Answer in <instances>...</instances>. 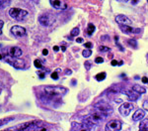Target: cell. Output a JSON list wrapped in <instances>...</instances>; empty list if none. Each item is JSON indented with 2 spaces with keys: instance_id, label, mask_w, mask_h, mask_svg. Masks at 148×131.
Wrapping results in <instances>:
<instances>
[{
  "instance_id": "obj_24",
  "label": "cell",
  "mask_w": 148,
  "mask_h": 131,
  "mask_svg": "<svg viewBox=\"0 0 148 131\" xmlns=\"http://www.w3.org/2000/svg\"><path fill=\"white\" fill-rule=\"evenodd\" d=\"M34 65L37 69H42V64L40 60H36V61L34 62Z\"/></svg>"
},
{
  "instance_id": "obj_26",
  "label": "cell",
  "mask_w": 148,
  "mask_h": 131,
  "mask_svg": "<svg viewBox=\"0 0 148 131\" xmlns=\"http://www.w3.org/2000/svg\"><path fill=\"white\" fill-rule=\"evenodd\" d=\"M79 28H74L73 30H71L70 32V35L71 36H78V34H79Z\"/></svg>"
},
{
  "instance_id": "obj_30",
  "label": "cell",
  "mask_w": 148,
  "mask_h": 131,
  "mask_svg": "<svg viewBox=\"0 0 148 131\" xmlns=\"http://www.w3.org/2000/svg\"><path fill=\"white\" fill-rule=\"evenodd\" d=\"M85 48H87V50H90L91 48L93 47V45H92V43H90V42H87V43H85Z\"/></svg>"
},
{
  "instance_id": "obj_13",
  "label": "cell",
  "mask_w": 148,
  "mask_h": 131,
  "mask_svg": "<svg viewBox=\"0 0 148 131\" xmlns=\"http://www.w3.org/2000/svg\"><path fill=\"white\" fill-rule=\"evenodd\" d=\"M23 55V51L21 48L19 47H11L9 49V56L12 57V58H19Z\"/></svg>"
},
{
  "instance_id": "obj_42",
  "label": "cell",
  "mask_w": 148,
  "mask_h": 131,
  "mask_svg": "<svg viewBox=\"0 0 148 131\" xmlns=\"http://www.w3.org/2000/svg\"><path fill=\"white\" fill-rule=\"evenodd\" d=\"M40 78H45V73H40Z\"/></svg>"
},
{
  "instance_id": "obj_11",
  "label": "cell",
  "mask_w": 148,
  "mask_h": 131,
  "mask_svg": "<svg viewBox=\"0 0 148 131\" xmlns=\"http://www.w3.org/2000/svg\"><path fill=\"white\" fill-rule=\"evenodd\" d=\"M116 22L119 24L120 26H121V25H125V26H130L131 25V20L130 18H127L126 16H125V15H118L116 17Z\"/></svg>"
},
{
  "instance_id": "obj_44",
  "label": "cell",
  "mask_w": 148,
  "mask_h": 131,
  "mask_svg": "<svg viewBox=\"0 0 148 131\" xmlns=\"http://www.w3.org/2000/svg\"><path fill=\"white\" fill-rule=\"evenodd\" d=\"M118 65H119V66H121V65H123V61H120V63H118Z\"/></svg>"
},
{
  "instance_id": "obj_4",
  "label": "cell",
  "mask_w": 148,
  "mask_h": 131,
  "mask_svg": "<svg viewBox=\"0 0 148 131\" xmlns=\"http://www.w3.org/2000/svg\"><path fill=\"white\" fill-rule=\"evenodd\" d=\"M94 107L96 108V110H99V111H101V112H104V113H107V114L113 112V107L105 101L97 102V103L94 104Z\"/></svg>"
},
{
  "instance_id": "obj_9",
  "label": "cell",
  "mask_w": 148,
  "mask_h": 131,
  "mask_svg": "<svg viewBox=\"0 0 148 131\" xmlns=\"http://www.w3.org/2000/svg\"><path fill=\"white\" fill-rule=\"evenodd\" d=\"M11 33L15 36V37L20 38V37H23V36L26 35V29L23 27H21V26L15 25L11 28Z\"/></svg>"
},
{
  "instance_id": "obj_41",
  "label": "cell",
  "mask_w": 148,
  "mask_h": 131,
  "mask_svg": "<svg viewBox=\"0 0 148 131\" xmlns=\"http://www.w3.org/2000/svg\"><path fill=\"white\" fill-rule=\"evenodd\" d=\"M65 73H66V75H71V73H72V71H71L70 70H67L65 71Z\"/></svg>"
},
{
  "instance_id": "obj_22",
  "label": "cell",
  "mask_w": 148,
  "mask_h": 131,
  "mask_svg": "<svg viewBox=\"0 0 148 131\" xmlns=\"http://www.w3.org/2000/svg\"><path fill=\"white\" fill-rule=\"evenodd\" d=\"M13 119H14V117H8V118H2V119H0V126L7 124V123L10 122V121H12Z\"/></svg>"
},
{
  "instance_id": "obj_7",
  "label": "cell",
  "mask_w": 148,
  "mask_h": 131,
  "mask_svg": "<svg viewBox=\"0 0 148 131\" xmlns=\"http://www.w3.org/2000/svg\"><path fill=\"white\" fill-rule=\"evenodd\" d=\"M132 109H133L132 103H130V102H125V103H123L120 106L119 111H120V113L123 116H128Z\"/></svg>"
},
{
  "instance_id": "obj_18",
  "label": "cell",
  "mask_w": 148,
  "mask_h": 131,
  "mask_svg": "<svg viewBox=\"0 0 148 131\" xmlns=\"http://www.w3.org/2000/svg\"><path fill=\"white\" fill-rule=\"evenodd\" d=\"M132 90H134V91L137 92L138 94H145V92H146V89H145L144 87H140V85H133Z\"/></svg>"
},
{
  "instance_id": "obj_28",
  "label": "cell",
  "mask_w": 148,
  "mask_h": 131,
  "mask_svg": "<svg viewBox=\"0 0 148 131\" xmlns=\"http://www.w3.org/2000/svg\"><path fill=\"white\" fill-rule=\"evenodd\" d=\"M110 50H111L110 48L105 47V46H100L99 47V51H101V52H109Z\"/></svg>"
},
{
  "instance_id": "obj_39",
  "label": "cell",
  "mask_w": 148,
  "mask_h": 131,
  "mask_svg": "<svg viewBox=\"0 0 148 131\" xmlns=\"http://www.w3.org/2000/svg\"><path fill=\"white\" fill-rule=\"evenodd\" d=\"M116 65H118V62L114 61H114H112V66H116Z\"/></svg>"
},
{
  "instance_id": "obj_2",
  "label": "cell",
  "mask_w": 148,
  "mask_h": 131,
  "mask_svg": "<svg viewBox=\"0 0 148 131\" xmlns=\"http://www.w3.org/2000/svg\"><path fill=\"white\" fill-rule=\"evenodd\" d=\"M45 92L49 95H51V96H54V95H60V94H64L67 92V89L62 87H45Z\"/></svg>"
},
{
  "instance_id": "obj_3",
  "label": "cell",
  "mask_w": 148,
  "mask_h": 131,
  "mask_svg": "<svg viewBox=\"0 0 148 131\" xmlns=\"http://www.w3.org/2000/svg\"><path fill=\"white\" fill-rule=\"evenodd\" d=\"M9 15H10V17L15 19V20L21 21L25 17H27L28 11L24 10V9H20V8H11L10 10H9Z\"/></svg>"
},
{
  "instance_id": "obj_6",
  "label": "cell",
  "mask_w": 148,
  "mask_h": 131,
  "mask_svg": "<svg viewBox=\"0 0 148 131\" xmlns=\"http://www.w3.org/2000/svg\"><path fill=\"white\" fill-rule=\"evenodd\" d=\"M121 123L119 120H111L105 126V131H121Z\"/></svg>"
},
{
  "instance_id": "obj_29",
  "label": "cell",
  "mask_w": 148,
  "mask_h": 131,
  "mask_svg": "<svg viewBox=\"0 0 148 131\" xmlns=\"http://www.w3.org/2000/svg\"><path fill=\"white\" fill-rule=\"evenodd\" d=\"M103 62H104V59L101 58V57H98V58L95 59V63H97V64H102Z\"/></svg>"
},
{
  "instance_id": "obj_8",
  "label": "cell",
  "mask_w": 148,
  "mask_h": 131,
  "mask_svg": "<svg viewBox=\"0 0 148 131\" xmlns=\"http://www.w3.org/2000/svg\"><path fill=\"white\" fill-rule=\"evenodd\" d=\"M54 19L51 17V15H49V14H42V15L39 17V22L40 25L42 26H51L52 23H53Z\"/></svg>"
},
{
  "instance_id": "obj_37",
  "label": "cell",
  "mask_w": 148,
  "mask_h": 131,
  "mask_svg": "<svg viewBox=\"0 0 148 131\" xmlns=\"http://www.w3.org/2000/svg\"><path fill=\"white\" fill-rule=\"evenodd\" d=\"M141 80H142V82H143V83H147V82H148V78H145V77H144V78H141Z\"/></svg>"
},
{
  "instance_id": "obj_23",
  "label": "cell",
  "mask_w": 148,
  "mask_h": 131,
  "mask_svg": "<svg viewBox=\"0 0 148 131\" xmlns=\"http://www.w3.org/2000/svg\"><path fill=\"white\" fill-rule=\"evenodd\" d=\"M106 77H107L106 73H98L95 78H96V80L98 82H101V80H104L105 78H106Z\"/></svg>"
},
{
  "instance_id": "obj_35",
  "label": "cell",
  "mask_w": 148,
  "mask_h": 131,
  "mask_svg": "<svg viewBox=\"0 0 148 131\" xmlns=\"http://www.w3.org/2000/svg\"><path fill=\"white\" fill-rule=\"evenodd\" d=\"M47 54H49V50H47V49L42 50V55H44V56H47Z\"/></svg>"
},
{
  "instance_id": "obj_31",
  "label": "cell",
  "mask_w": 148,
  "mask_h": 131,
  "mask_svg": "<svg viewBox=\"0 0 148 131\" xmlns=\"http://www.w3.org/2000/svg\"><path fill=\"white\" fill-rule=\"evenodd\" d=\"M51 78H53V80H57V78H58V73H57L56 71H53V73H51Z\"/></svg>"
},
{
  "instance_id": "obj_12",
  "label": "cell",
  "mask_w": 148,
  "mask_h": 131,
  "mask_svg": "<svg viewBox=\"0 0 148 131\" xmlns=\"http://www.w3.org/2000/svg\"><path fill=\"white\" fill-rule=\"evenodd\" d=\"M123 94H125L126 96L128 97L130 101H136L138 98H139V94L137 92H135L134 90L132 89H125L123 90Z\"/></svg>"
},
{
  "instance_id": "obj_46",
  "label": "cell",
  "mask_w": 148,
  "mask_h": 131,
  "mask_svg": "<svg viewBox=\"0 0 148 131\" xmlns=\"http://www.w3.org/2000/svg\"><path fill=\"white\" fill-rule=\"evenodd\" d=\"M2 59V56H1V55H0V60H1Z\"/></svg>"
},
{
  "instance_id": "obj_10",
  "label": "cell",
  "mask_w": 148,
  "mask_h": 131,
  "mask_svg": "<svg viewBox=\"0 0 148 131\" xmlns=\"http://www.w3.org/2000/svg\"><path fill=\"white\" fill-rule=\"evenodd\" d=\"M51 5L56 9H58V10H65L67 8V4H66L65 1H60V0H51L49 1Z\"/></svg>"
},
{
  "instance_id": "obj_34",
  "label": "cell",
  "mask_w": 148,
  "mask_h": 131,
  "mask_svg": "<svg viewBox=\"0 0 148 131\" xmlns=\"http://www.w3.org/2000/svg\"><path fill=\"white\" fill-rule=\"evenodd\" d=\"M3 25H4V22L2 20H0V35L2 33V28H3Z\"/></svg>"
},
{
  "instance_id": "obj_5",
  "label": "cell",
  "mask_w": 148,
  "mask_h": 131,
  "mask_svg": "<svg viewBox=\"0 0 148 131\" xmlns=\"http://www.w3.org/2000/svg\"><path fill=\"white\" fill-rule=\"evenodd\" d=\"M5 61L8 64H10L11 66H13L15 69H18V70H21V69L25 68V63H24V61H22V60H19L17 58H12V57L9 56V57H6Z\"/></svg>"
},
{
  "instance_id": "obj_43",
  "label": "cell",
  "mask_w": 148,
  "mask_h": 131,
  "mask_svg": "<svg viewBox=\"0 0 148 131\" xmlns=\"http://www.w3.org/2000/svg\"><path fill=\"white\" fill-rule=\"evenodd\" d=\"M131 3H132V4H137L138 1H131Z\"/></svg>"
},
{
  "instance_id": "obj_36",
  "label": "cell",
  "mask_w": 148,
  "mask_h": 131,
  "mask_svg": "<svg viewBox=\"0 0 148 131\" xmlns=\"http://www.w3.org/2000/svg\"><path fill=\"white\" fill-rule=\"evenodd\" d=\"M76 42H77V43H83V42H84V39H83V38H77V39H76Z\"/></svg>"
},
{
  "instance_id": "obj_27",
  "label": "cell",
  "mask_w": 148,
  "mask_h": 131,
  "mask_svg": "<svg viewBox=\"0 0 148 131\" xmlns=\"http://www.w3.org/2000/svg\"><path fill=\"white\" fill-rule=\"evenodd\" d=\"M127 43H128V45H130V46H131V47H136L137 46V42L135 41L134 39H130L127 41Z\"/></svg>"
},
{
  "instance_id": "obj_15",
  "label": "cell",
  "mask_w": 148,
  "mask_h": 131,
  "mask_svg": "<svg viewBox=\"0 0 148 131\" xmlns=\"http://www.w3.org/2000/svg\"><path fill=\"white\" fill-rule=\"evenodd\" d=\"M72 131H91L89 128H87L84 124H81V123H72Z\"/></svg>"
},
{
  "instance_id": "obj_17",
  "label": "cell",
  "mask_w": 148,
  "mask_h": 131,
  "mask_svg": "<svg viewBox=\"0 0 148 131\" xmlns=\"http://www.w3.org/2000/svg\"><path fill=\"white\" fill-rule=\"evenodd\" d=\"M139 131H148V119L145 118L140 122Z\"/></svg>"
},
{
  "instance_id": "obj_47",
  "label": "cell",
  "mask_w": 148,
  "mask_h": 131,
  "mask_svg": "<svg viewBox=\"0 0 148 131\" xmlns=\"http://www.w3.org/2000/svg\"><path fill=\"white\" fill-rule=\"evenodd\" d=\"M3 131H10V129H8V130H3Z\"/></svg>"
},
{
  "instance_id": "obj_16",
  "label": "cell",
  "mask_w": 148,
  "mask_h": 131,
  "mask_svg": "<svg viewBox=\"0 0 148 131\" xmlns=\"http://www.w3.org/2000/svg\"><path fill=\"white\" fill-rule=\"evenodd\" d=\"M145 116V112L144 110H142V109H138L134 112V114L132 115V119L133 121H139L141 120V119Z\"/></svg>"
},
{
  "instance_id": "obj_21",
  "label": "cell",
  "mask_w": 148,
  "mask_h": 131,
  "mask_svg": "<svg viewBox=\"0 0 148 131\" xmlns=\"http://www.w3.org/2000/svg\"><path fill=\"white\" fill-rule=\"evenodd\" d=\"M11 4L10 0H0V8H6L7 6H9Z\"/></svg>"
},
{
  "instance_id": "obj_20",
  "label": "cell",
  "mask_w": 148,
  "mask_h": 131,
  "mask_svg": "<svg viewBox=\"0 0 148 131\" xmlns=\"http://www.w3.org/2000/svg\"><path fill=\"white\" fill-rule=\"evenodd\" d=\"M121 91V87L118 85H113L112 87H110L108 89V92H112V94H119Z\"/></svg>"
},
{
  "instance_id": "obj_25",
  "label": "cell",
  "mask_w": 148,
  "mask_h": 131,
  "mask_svg": "<svg viewBox=\"0 0 148 131\" xmlns=\"http://www.w3.org/2000/svg\"><path fill=\"white\" fill-rule=\"evenodd\" d=\"M82 54H83V57H85V58H89L92 54V51L91 50H84Z\"/></svg>"
},
{
  "instance_id": "obj_33",
  "label": "cell",
  "mask_w": 148,
  "mask_h": 131,
  "mask_svg": "<svg viewBox=\"0 0 148 131\" xmlns=\"http://www.w3.org/2000/svg\"><path fill=\"white\" fill-rule=\"evenodd\" d=\"M85 68H86V70H90V68H91V65H90L89 62H85Z\"/></svg>"
},
{
  "instance_id": "obj_32",
  "label": "cell",
  "mask_w": 148,
  "mask_h": 131,
  "mask_svg": "<svg viewBox=\"0 0 148 131\" xmlns=\"http://www.w3.org/2000/svg\"><path fill=\"white\" fill-rule=\"evenodd\" d=\"M143 109H145V110L148 111V101H144V103H143Z\"/></svg>"
},
{
  "instance_id": "obj_45",
  "label": "cell",
  "mask_w": 148,
  "mask_h": 131,
  "mask_svg": "<svg viewBox=\"0 0 148 131\" xmlns=\"http://www.w3.org/2000/svg\"><path fill=\"white\" fill-rule=\"evenodd\" d=\"M61 50H62V51L64 52V51H65L66 49H65V47H64V46H62V47H61Z\"/></svg>"
},
{
  "instance_id": "obj_14",
  "label": "cell",
  "mask_w": 148,
  "mask_h": 131,
  "mask_svg": "<svg viewBox=\"0 0 148 131\" xmlns=\"http://www.w3.org/2000/svg\"><path fill=\"white\" fill-rule=\"evenodd\" d=\"M120 28L121 29L123 33H126V34H138V33H140V29H134V28H131L130 26H125V25H121L120 26Z\"/></svg>"
},
{
  "instance_id": "obj_1",
  "label": "cell",
  "mask_w": 148,
  "mask_h": 131,
  "mask_svg": "<svg viewBox=\"0 0 148 131\" xmlns=\"http://www.w3.org/2000/svg\"><path fill=\"white\" fill-rule=\"evenodd\" d=\"M20 131H47V127L40 121H34L22 126Z\"/></svg>"
},
{
  "instance_id": "obj_38",
  "label": "cell",
  "mask_w": 148,
  "mask_h": 131,
  "mask_svg": "<svg viewBox=\"0 0 148 131\" xmlns=\"http://www.w3.org/2000/svg\"><path fill=\"white\" fill-rule=\"evenodd\" d=\"M118 39H119V37H118V36H116V37H114V40H116V41L118 42ZM118 46L120 47V49L121 50V51H123V48L121 47V45H120V44H118Z\"/></svg>"
},
{
  "instance_id": "obj_40",
  "label": "cell",
  "mask_w": 148,
  "mask_h": 131,
  "mask_svg": "<svg viewBox=\"0 0 148 131\" xmlns=\"http://www.w3.org/2000/svg\"><path fill=\"white\" fill-rule=\"evenodd\" d=\"M58 50H59V48L57 47V46H54V47H53V51H54V52H57Z\"/></svg>"
},
{
  "instance_id": "obj_19",
  "label": "cell",
  "mask_w": 148,
  "mask_h": 131,
  "mask_svg": "<svg viewBox=\"0 0 148 131\" xmlns=\"http://www.w3.org/2000/svg\"><path fill=\"white\" fill-rule=\"evenodd\" d=\"M95 31V26L93 25L92 23H89L87 26V30H86V32H87V35L88 36H92L93 33H94Z\"/></svg>"
}]
</instances>
